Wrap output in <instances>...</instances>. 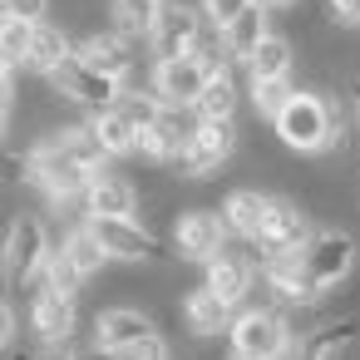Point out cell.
Listing matches in <instances>:
<instances>
[{"label": "cell", "mask_w": 360, "mask_h": 360, "mask_svg": "<svg viewBox=\"0 0 360 360\" xmlns=\"http://www.w3.org/2000/svg\"><path fill=\"white\" fill-rule=\"evenodd\" d=\"M227 350L237 360H281L296 350V321L291 311L262 301V306H247L237 311L232 330H227Z\"/></svg>", "instance_id": "1"}, {"label": "cell", "mask_w": 360, "mask_h": 360, "mask_svg": "<svg viewBox=\"0 0 360 360\" xmlns=\"http://www.w3.org/2000/svg\"><path fill=\"white\" fill-rule=\"evenodd\" d=\"M55 242H50V227L45 217L35 212H15L11 217V232H6V247H0V276H6L11 291H25L45 276V262H50Z\"/></svg>", "instance_id": "2"}, {"label": "cell", "mask_w": 360, "mask_h": 360, "mask_svg": "<svg viewBox=\"0 0 360 360\" xmlns=\"http://www.w3.org/2000/svg\"><path fill=\"white\" fill-rule=\"evenodd\" d=\"M65 104H75V109H84L89 119L94 114H109L114 104H119V94H124V84L119 79H109V75H99V70H89L79 55H70L50 79H45Z\"/></svg>", "instance_id": "3"}, {"label": "cell", "mask_w": 360, "mask_h": 360, "mask_svg": "<svg viewBox=\"0 0 360 360\" xmlns=\"http://www.w3.org/2000/svg\"><path fill=\"white\" fill-rule=\"evenodd\" d=\"M79 330V296H65L45 281L30 286V335L40 350H65Z\"/></svg>", "instance_id": "4"}, {"label": "cell", "mask_w": 360, "mask_h": 360, "mask_svg": "<svg viewBox=\"0 0 360 360\" xmlns=\"http://www.w3.org/2000/svg\"><path fill=\"white\" fill-rule=\"evenodd\" d=\"M227 252V222L217 207H183L173 217V257L207 266L212 257Z\"/></svg>", "instance_id": "5"}, {"label": "cell", "mask_w": 360, "mask_h": 360, "mask_svg": "<svg viewBox=\"0 0 360 360\" xmlns=\"http://www.w3.org/2000/svg\"><path fill=\"white\" fill-rule=\"evenodd\" d=\"M355 257H360V247H355V237H350V232H340V227H321V232L306 242V252H301L306 276L316 281V291H321V296H326V291H335L340 281H350Z\"/></svg>", "instance_id": "6"}, {"label": "cell", "mask_w": 360, "mask_h": 360, "mask_svg": "<svg viewBox=\"0 0 360 360\" xmlns=\"http://www.w3.org/2000/svg\"><path fill=\"white\" fill-rule=\"evenodd\" d=\"M237 139H242V134H237V119H227V124L202 119V124H198V134H193V143H188V153H183V163L173 168V178H193V183L217 178V173L232 163Z\"/></svg>", "instance_id": "7"}, {"label": "cell", "mask_w": 360, "mask_h": 360, "mask_svg": "<svg viewBox=\"0 0 360 360\" xmlns=\"http://www.w3.org/2000/svg\"><path fill=\"white\" fill-rule=\"evenodd\" d=\"M311 237H316L311 212H306L296 198H271V212H266V222H262V232H257V242H252V257L262 262V257L306 252V242H311Z\"/></svg>", "instance_id": "8"}, {"label": "cell", "mask_w": 360, "mask_h": 360, "mask_svg": "<svg viewBox=\"0 0 360 360\" xmlns=\"http://www.w3.org/2000/svg\"><path fill=\"white\" fill-rule=\"evenodd\" d=\"M257 286H262V291L271 296V306H281V311H301V306H316V301H321L316 281L306 276L301 252L262 257V262H257Z\"/></svg>", "instance_id": "9"}, {"label": "cell", "mask_w": 360, "mask_h": 360, "mask_svg": "<svg viewBox=\"0 0 360 360\" xmlns=\"http://www.w3.org/2000/svg\"><path fill=\"white\" fill-rule=\"evenodd\" d=\"M198 109H163L158 114V124L148 129V134H139V158H148L153 168H178L183 163V153H188V143H193V134H198Z\"/></svg>", "instance_id": "10"}, {"label": "cell", "mask_w": 360, "mask_h": 360, "mask_svg": "<svg viewBox=\"0 0 360 360\" xmlns=\"http://www.w3.org/2000/svg\"><path fill=\"white\" fill-rule=\"evenodd\" d=\"M198 35H202V11L198 6H178V0H168L153 35H148V50H153V65L163 60H188L198 50Z\"/></svg>", "instance_id": "11"}, {"label": "cell", "mask_w": 360, "mask_h": 360, "mask_svg": "<svg viewBox=\"0 0 360 360\" xmlns=\"http://www.w3.org/2000/svg\"><path fill=\"white\" fill-rule=\"evenodd\" d=\"M207 79H212V75L188 55V60H163V65H153L148 89H153V99H158L163 109H193V104L202 99Z\"/></svg>", "instance_id": "12"}, {"label": "cell", "mask_w": 360, "mask_h": 360, "mask_svg": "<svg viewBox=\"0 0 360 360\" xmlns=\"http://www.w3.org/2000/svg\"><path fill=\"white\" fill-rule=\"evenodd\" d=\"M89 232L99 237V247L109 252V262H153L163 252L158 237L139 217H94Z\"/></svg>", "instance_id": "13"}, {"label": "cell", "mask_w": 360, "mask_h": 360, "mask_svg": "<svg viewBox=\"0 0 360 360\" xmlns=\"http://www.w3.org/2000/svg\"><path fill=\"white\" fill-rule=\"evenodd\" d=\"M360 340V316L350 311H335V316H321L311 330H296V360H340L350 345Z\"/></svg>", "instance_id": "14"}, {"label": "cell", "mask_w": 360, "mask_h": 360, "mask_svg": "<svg viewBox=\"0 0 360 360\" xmlns=\"http://www.w3.org/2000/svg\"><path fill=\"white\" fill-rule=\"evenodd\" d=\"M202 286H212L232 311H247L252 306V291H257V257L252 252H222V257H212L207 262V276H202Z\"/></svg>", "instance_id": "15"}, {"label": "cell", "mask_w": 360, "mask_h": 360, "mask_svg": "<svg viewBox=\"0 0 360 360\" xmlns=\"http://www.w3.org/2000/svg\"><path fill=\"white\" fill-rule=\"evenodd\" d=\"M178 316H183V330H188L193 340H217V335H227V330H232V321H237V311H232L212 286H202V281L183 291Z\"/></svg>", "instance_id": "16"}, {"label": "cell", "mask_w": 360, "mask_h": 360, "mask_svg": "<svg viewBox=\"0 0 360 360\" xmlns=\"http://www.w3.org/2000/svg\"><path fill=\"white\" fill-rule=\"evenodd\" d=\"M75 55H79L89 70H99V75L119 79L124 89H129V79H134V65H139V55H134V40H129V35H119L114 25H109V30H94V35H84V40L75 45Z\"/></svg>", "instance_id": "17"}, {"label": "cell", "mask_w": 360, "mask_h": 360, "mask_svg": "<svg viewBox=\"0 0 360 360\" xmlns=\"http://www.w3.org/2000/svg\"><path fill=\"white\" fill-rule=\"evenodd\" d=\"M148 335H158V321L143 306H104L94 316V345L109 350V355H119V350H129Z\"/></svg>", "instance_id": "18"}, {"label": "cell", "mask_w": 360, "mask_h": 360, "mask_svg": "<svg viewBox=\"0 0 360 360\" xmlns=\"http://www.w3.org/2000/svg\"><path fill=\"white\" fill-rule=\"evenodd\" d=\"M217 212L227 222V237H242L252 247L257 232H262V222H266V212H271V193H262V188H232V193H222Z\"/></svg>", "instance_id": "19"}, {"label": "cell", "mask_w": 360, "mask_h": 360, "mask_svg": "<svg viewBox=\"0 0 360 360\" xmlns=\"http://www.w3.org/2000/svg\"><path fill=\"white\" fill-rule=\"evenodd\" d=\"M84 222H94V217H134L139 212V188L124 178V173H99L94 183H89V193H84Z\"/></svg>", "instance_id": "20"}, {"label": "cell", "mask_w": 360, "mask_h": 360, "mask_svg": "<svg viewBox=\"0 0 360 360\" xmlns=\"http://www.w3.org/2000/svg\"><path fill=\"white\" fill-rule=\"evenodd\" d=\"M70 55H75L70 30H65V25H55V20H45V25H35V45H30L25 70H30V75H40V79H50V75H55Z\"/></svg>", "instance_id": "21"}, {"label": "cell", "mask_w": 360, "mask_h": 360, "mask_svg": "<svg viewBox=\"0 0 360 360\" xmlns=\"http://www.w3.org/2000/svg\"><path fill=\"white\" fill-rule=\"evenodd\" d=\"M271 35V11L266 6H252L247 15H237L227 30H222V40H227V55H232V65H247L252 55H257V45Z\"/></svg>", "instance_id": "22"}, {"label": "cell", "mask_w": 360, "mask_h": 360, "mask_svg": "<svg viewBox=\"0 0 360 360\" xmlns=\"http://www.w3.org/2000/svg\"><path fill=\"white\" fill-rule=\"evenodd\" d=\"M55 247L70 257V266H75L84 281H89V276H99V271L109 266V252L99 247V237L89 232V222H75V227H65V237H60Z\"/></svg>", "instance_id": "23"}, {"label": "cell", "mask_w": 360, "mask_h": 360, "mask_svg": "<svg viewBox=\"0 0 360 360\" xmlns=\"http://www.w3.org/2000/svg\"><path fill=\"white\" fill-rule=\"evenodd\" d=\"M291 70H296V45L286 35H276V30L247 60V79H291Z\"/></svg>", "instance_id": "24"}, {"label": "cell", "mask_w": 360, "mask_h": 360, "mask_svg": "<svg viewBox=\"0 0 360 360\" xmlns=\"http://www.w3.org/2000/svg\"><path fill=\"white\" fill-rule=\"evenodd\" d=\"M163 6H168V0H109V20H114L119 35L148 40L153 25H158V15H163Z\"/></svg>", "instance_id": "25"}, {"label": "cell", "mask_w": 360, "mask_h": 360, "mask_svg": "<svg viewBox=\"0 0 360 360\" xmlns=\"http://www.w3.org/2000/svg\"><path fill=\"white\" fill-rule=\"evenodd\" d=\"M237 104H242V84H237V75H232V70H222V75H212V79H207L202 99H198L193 109H198V119L227 124V119H237Z\"/></svg>", "instance_id": "26"}, {"label": "cell", "mask_w": 360, "mask_h": 360, "mask_svg": "<svg viewBox=\"0 0 360 360\" xmlns=\"http://www.w3.org/2000/svg\"><path fill=\"white\" fill-rule=\"evenodd\" d=\"M89 129H94V139H99V148H104L109 158H134V153H139V129H134L119 109L94 114V119H89Z\"/></svg>", "instance_id": "27"}, {"label": "cell", "mask_w": 360, "mask_h": 360, "mask_svg": "<svg viewBox=\"0 0 360 360\" xmlns=\"http://www.w3.org/2000/svg\"><path fill=\"white\" fill-rule=\"evenodd\" d=\"M296 94H301V89H296L291 79H247V99H252L257 119H266V124H276V114H281Z\"/></svg>", "instance_id": "28"}, {"label": "cell", "mask_w": 360, "mask_h": 360, "mask_svg": "<svg viewBox=\"0 0 360 360\" xmlns=\"http://www.w3.org/2000/svg\"><path fill=\"white\" fill-rule=\"evenodd\" d=\"M114 109H119V114H124V119H129L139 134H148V129L158 124V114H163V104L153 99V89H124Z\"/></svg>", "instance_id": "29"}, {"label": "cell", "mask_w": 360, "mask_h": 360, "mask_svg": "<svg viewBox=\"0 0 360 360\" xmlns=\"http://www.w3.org/2000/svg\"><path fill=\"white\" fill-rule=\"evenodd\" d=\"M30 45H35V25H25V20H11V15H0V55H6L15 70H25V60H30Z\"/></svg>", "instance_id": "30"}, {"label": "cell", "mask_w": 360, "mask_h": 360, "mask_svg": "<svg viewBox=\"0 0 360 360\" xmlns=\"http://www.w3.org/2000/svg\"><path fill=\"white\" fill-rule=\"evenodd\" d=\"M40 281H45V286H55V291H65V296H79V286H84V276L70 266V257H65L60 247L50 252V262H45V276H40Z\"/></svg>", "instance_id": "31"}, {"label": "cell", "mask_w": 360, "mask_h": 360, "mask_svg": "<svg viewBox=\"0 0 360 360\" xmlns=\"http://www.w3.org/2000/svg\"><path fill=\"white\" fill-rule=\"evenodd\" d=\"M257 6V0H202V20L207 25H217V30H227L237 15H247Z\"/></svg>", "instance_id": "32"}, {"label": "cell", "mask_w": 360, "mask_h": 360, "mask_svg": "<svg viewBox=\"0 0 360 360\" xmlns=\"http://www.w3.org/2000/svg\"><path fill=\"white\" fill-rule=\"evenodd\" d=\"M0 15L25 20V25H45L50 20V0H0Z\"/></svg>", "instance_id": "33"}, {"label": "cell", "mask_w": 360, "mask_h": 360, "mask_svg": "<svg viewBox=\"0 0 360 360\" xmlns=\"http://www.w3.org/2000/svg\"><path fill=\"white\" fill-rule=\"evenodd\" d=\"M119 360H173V350H168V340H163V335H148V340H139V345L119 350Z\"/></svg>", "instance_id": "34"}, {"label": "cell", "mask_w": 360, "mask_h": 360, "mask_svg": "<svg viewBox=\"0 0 360 360\" xmlns=\"http://www.w3.org/2000/svg\"><path fill=\"white\" fill-rule=\"evenodd\" d=\"M326 15L340 30H360V0H326Z\"/></svg>", "instance_id": "35"}, {"label": "cell", "mask_w": 360, "mask_h": 360, "mask_svg": "<svg viewBox=\"0 0 360 360\" xmlns=\"http://www.w3.org/2000/svg\"><path fill=\"white\" fill-rule=\"evenodd\" d=\"M15 330H20V321H15V306L0 296V350H11L15 345Z\"/></svg>", "instance_id": "36"}, {"label": "cell", "mask_w": 360, "mask_h": 360, "mask_svg": "<svg viewBox=\"0 0 360 360\" xmlns=\"http://www.w3.org/2000/svg\"><path fill=\"white\" fill-rule=\"evenodd\" d=\"M15 104V75H0V114H11Z\"/></svg>", "instance_id": "37"}, {"label": "cell", "mask_w": 360, "mask_h": 360, "mask_svg": "<svg viewBox=\"0 0 360 360\" xmlns=\"http://www.w3.org/2000/svg\"><path fill=\"white\" fill-rule=\"evenodd\" d=\"M35 360H79V355H70V350H40Z\"/></svg>", "instance_id": "38"}, {"label": "cell", "mask_w": 360, "mask_h": 360, "mask_svg": "<svg viewBox=\"0 0 360 360\" xmlns=\"http://www.w3.org/2000/svg\"><path fill=\"white\" fill-rule=\"evenodd\" d=\"M257 6H266V11H291L296 0H257Z\"/></svg>", "instance_id": "39"}, {"label": "cell", "mask_w": 360, "mask_h": 360, "mask_svg": "<svg viewBox=\"0 0 360 360\" xmlns=\"http://www.w3.org/2000/svg\"><path fill=\"white\" fill-rule=\"evenodd\" d=\"M79 360H119V355H109V350H99V345H94V350H84Z\"/></svg>", "instance_id": "40"}, {"label": "cell", "mask_w": 360, "mask_h": 360, "mask_svg": "<svg viewBox=\"0 0 360 360\" xmlns=\"http://www.w3.org/2000/svg\"><path fill=\"white\" fill-rule=\"evenodd\" d=\"M6 139H11V114H0V148H6Z\"/></svg>", "instance_id": "41"}, {"label": "cell", "mask_w": 360, "mask_h": 360, "mask_svg": "<svg viewBox=\"0 0 360 360\" xmlns=\"http://www.w3.org/2000/svg\"><path fill=\"white\" fill-rule=\"evenodd\" d=\"M0 75H15V65H11L6 55H0Z\"/></svg>", "instance_id": "42"}, {"label": "cell", "mask_w": 360, "mask_h": 360, "mask_svg": "<svg viewBox=\"0 0 360 360\" xmlns=\"http://www.w3.org/2000/svg\"><path fill=\"white\" fill-rule=\"evenodd\" d=\"M355 119H360V94H355Z\"/></svg>", "instance_id": "43"}, {"label": "cell", "mask_w": 360, "mask_h": 360, "mask_svg": "<svg viewBox=\"0 0 360 360\" xmlns=\"http://www.w3.org/2000/svg\"><path fill=\"white\" fill-rule=\"evenodd\" d=\"M222 360H237V355H232V350H227V355H222Z\"/></svg>", "instance_id": "44"}, {"label": "cell", "mask_w": 360, "mask_h": 360, "mask_svg": "<svg viewBox=\"0 0 360 360\" xmlns=\"http://www.w3.org/2000/svg\"><path fill=\"white\" fill-rule=\"evenodd\" d=\"M281 360H296V355H281Z\"/></svg>", "instance_id": "45"}]
</instances>
